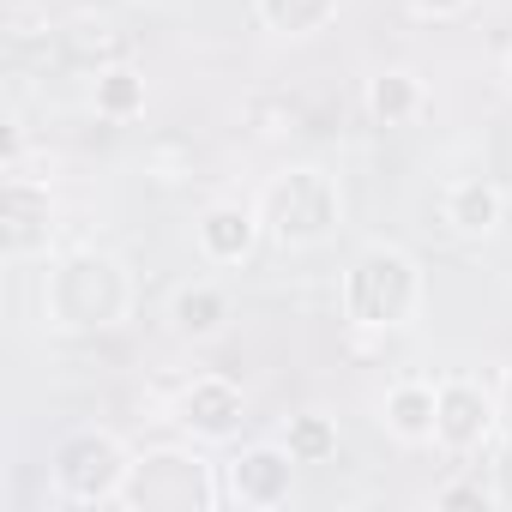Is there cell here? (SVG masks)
<instances>
[{"instance_id":"obj_1","label":"cell","mask_w":512,"mask_h":512,"mask_svg":"<svg viewBox=\"0 0 512 512\" xmlns=\"http://www.w3.org/2000/svg\"><path fill=\"white\" fill-rule=\"evenodd\" d=\"M410 296H416V278H410L404 253H368V260L356 266V278H350V308L362 320H374V326L398 320L410 308Z\"/></svg>"},{"instance_id":"obj_4","label":"cell","mask_w":512,"mask_h":512,"mask_svg":"<svg viewBox=\"0 0 512 512\" xmlns=\"http://www.w3.org/2000/svg\"><path fill=\"white\" fill-rule=\"evenodd\" d=\"M199 235H205V253H217V260H235V253H247V241H253V217L235 211V205H223V211L205 217Z\"/></svg>"},{"instance_id":"obj_5","label":"cell","mask_w":512,"mask_h":512,"mask_svg":"<svg viewBox=\"0 0 512 512\" xmlns=\"http://www.w3.org/2000/svg\"><path fill=\"white\" fill-rule=\"evenodd\" d=\"M434 422H440V398L434 392H422V386L392 392V428L398 434H434Z\"/></svg>"},{"instance_id":"obj_2","label":"cell","mask_w":512,"mask_h":512,"mask_svg":"<svg viewBox=\"0 0 512 512\" xmlns=\"http://www.w3.org/2000/svg\"><path fill=\"white\" fill-rule=\"evenodd\" d=\"M488 428V398L476 392V386H446L440 392V422H434V434H446V440H476Z\"/></svg>"},{"instance_id":"obj_12","label":"cell","mask_w":512,"mask_h":512,"mask_svg":"<svg viewBox=\"0 0 512 512\" xmlns=\"http://www.w3.org/2000/svg\"><path fill=\"white\" fill-rule=\"evenodd\" d=\"M416 7H422V13H458L464 0H416Z\"/></svg>"},{"instance_id":"obj_7","label":"cell","mask_w":512,"mask_h":512,"mask_svg":"<svg viewBox=\"0 0 512 512\" xmlns=\"http://www.w3.org/2000/svg\"><path fill=\"white\" fill-rule=\"evenodd\" d=\"M235 476H253V482H247V494H253V500H278V488H284L290 464H284L278 452H253V458H241V470H235Z\"/></svg>"},{"instance_id":"obj_3","label":"cell","mask_w":512,"mask_h":512,"mask_svg":"<svg viewBox=\"0 0 512 512\" xmlns=\"http://www.w3.org/2000/svg\"><path fill=\"white\" fill-rule=\"evenodd\" d=\"M235 416H241V398H235L229 386L205 380V386H193V392H187V422H199L205 434H223Z\"/></svg>"},{"instance_id":"obj_9","label":"cell","mask_w":512,"mask_h":512,"mask_svg":"<svg viewBox=\"0 0 512 512\" xmlns=\"http://www.w3.org/2000/svg\"><path fill=\"white\" fill-rule=\"evenodd\" d=\"M410 103H416V91H410L404 73H386V79L374 85V109H380V115H404Z\"/></svg>"},{"instance_id":"obj_8","label":"cell","mask_w":512,"mask_h":512,"mask_svg":"<svg viewBox=\"0 0 512 512\" xmlns=\"http://www.w3.org/2000/svg\"><path fill=\"white\" fill-rule=\"evenodd\" d=\"M217 320H223V302H217L211 290H199V296L187 290V296H181V326H187V332H211Z\"/></svg>"},{"instance_id":"obj_6","label":"cell","mask_w":512,"mask_h":512,"mask_svg":"<svg viewBox=\"0 0 512 512\" xmlns=\"http://www.w3.org/2000/svg\"><path fill=\"white\" fill-rule=\"evenodd\" d=\"M500 217V199H494V187H482V181H464V187H452V223L458 229H488Z\"/></svg>"},{"instance_id":"obj_10","label":"cell","mask_w":512,"mask_h":512,"mask_svg":"<svg viewBox=\"0 0 512 512\" xmlns=\"http://www.w3.org/2000/svg\"><path fill=\"white\" fill-rule=\"evenodd\" d=\"M133 103H139L133 73H109V79H103V109H133Z\"/></svg>"},{"instance_id":"obj_11","label":"cell","mask_w":512,"mask_h":512,"mask_svg":"<svg viewBox=\"0 0 512 512\" xmlns=\"http://www.w3.org/2000/svg\"><path fill=\"white\" fill-rule=\"evenodd\" d=\"M326 446H332V434H326L320 422H302V428H296V452H308V458H314V452H326Z\"/></svg>"}]
</instances>
